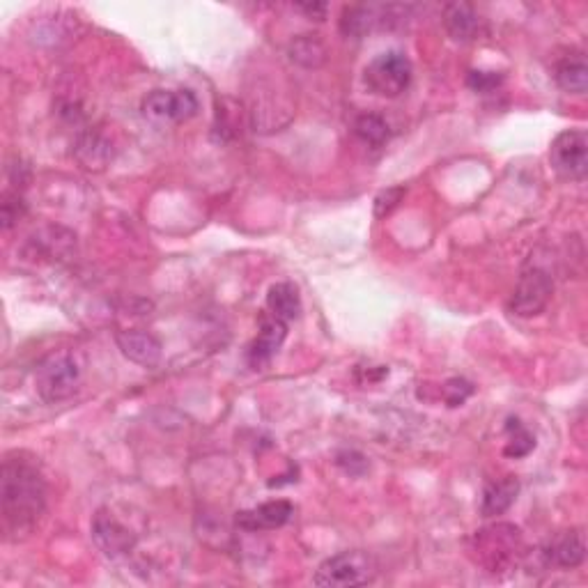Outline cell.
<instances>
[{
	"instance_id": "obj_1",
	"label": "cell",
	"mask_w": 588,
	"mask_h": 588,
	"mask_svg": "<svg viewBox=\"0 0 588 588\" xmlns=\"http://www.w3.org/2000/svg\"><path fill=\"white\" fill-rule=\"evenodd\" d=\"M3 501V533L7 540H19L35 531L46 510V481L40 467L23 453L7 455L0 476Z\"/></svg>"
},
{
	"instance_id": "obj_2",
	"label": "cell",
	"mask_w": 588,
	"mask_h": 588,
	"mask_svg": "<svg viewBox=\"0 0 588 588\" xmlns=\"http://www.w3.org/2000/svg\"><path fill=\"white\" fill-rule=\"evenodd\" d=\"M469 554L476 566L492 577H501L520 566L524 556V540L517 526L497 522L476 531L469 540Z\"/></svg>"
},
{
	"instance_id": "obj_3",
	"label": "cell",
	"mask_w": 588,
	"mask_h": 588,
	"mask_svg": "<svg viewBox=\"0 0 588 588\" xmlns=\"http://www.w3.org/2000/svg\"><path fill=\"white\" fill-rule=\"evenodd\" d=\"M375 561L373 556L361 552V549H352V552H340L331 556L317 568L313 582L324 588H350V586H363L373 582L375 577Z\"/></svg>"
},
{
	"instance_id": "obj_4",
	"label": "cell",
	"mask_w": 588,
	"mask_h": 588,
	"mask_svg": "<svg viewBox=\"0 0 588 588\" xmlns=\"http://www.w3.org/2000/svg\"><path fill=\"white\" fill-rule=\"evenodd\" d=\"M81 384V368L69 352L51 354L37 368L35 386L44 402H63L72 398Z\"/></svg>"
},
{
	"instance_id": "obj_5",
	"label": "cell",
	"mask_w": 588,
	"mask_h": 588,
	"mask_svg": "<svg viewBox=\"0 0 588 588\" xmlns=\"http://www.w3.org/2000/svg\"><path fill=\"white\" fill-rule=\"evenodd\" d=\"M363 81L375 95L396 99L412 83V63L402 51L379 53L363 72Z\"/></svg>"
},
{
	"instance_id": "obj_6",
	"label": "cell",
	"mask_w": 588,
	"mask_h": 588,
	"mask_svg": "<svg viewBox=\"0 0 588 588\" xmlns=\"http://www.w3.org/2000/svg\"><path fill=\"white\" fill-rule=\"evenodd\" d=\"M549 161L566 180H584L588 170V136L584 129H566L552 141Z\"/></svg>"
},
{
	"instance_id": "obj_7",
	"label": "cell",
	"mask_w": 588,
	"mask_h": 588,
	"mask_svg": "<svg viewBox=\"0 0 588 588\" xmlns=\"http://www.w3.org/2000/svg\"><path fill=\"white\" fill-rule=\"evenodd\" d=\"M198 113V99L191 90H152L143 99V115L154 125L187 122Z\"/></svg>"
},
{
	"instance_id": "obj_8",
	"label": "cell",
	"mask_w": 588,
	"mask_h": 588,
	"mask_svg": "<svg viewBox=\"0 0 588 588\" xmlns=\"http://www.w3.org/2000/svg\"><path fill=\"white\" fill-rule=\"evenodd\" d=\"M552 292L554 283L547 272L538 267L526 269L513 292V299H510V308L520 317H536L547 308L549 299H552Z\"/></svg>"
},
{
	"instance_id": "obj_9",
	"label": "cell",
	"mask_w": 588,
	"mask_h": 588,
	"mask_svg": "<svg viewBox=\"0 0 588 588\" xmlns=\"http://www.w3.org/2000/svg\"><path fill=\"white\" fill-rule=\"evenodd\" d=\"M92 540L108 559H120L136 547V536L111 510H99L92 517Z\"/></svg>"
},
{
	"instance_id": "obj_10",
	"label": "cell",
	"mask_w": 588,
	"mask_h": 588,
	"mask_svg": "<svg viewBox=\"0 0 588 588\" xmlns=\"http://www.w3.org/2000/svg\"><path fill=\"white\" fill-rule=\"evenodd\" d=\"M285 336H288V322L278 320V317H274L269 311L262 313L258 338H255L249 347L251 368L262 370L265 366H269L278 354V350H281Z\"/></svg>"
},
{
	"instance_id": "obj_11",
	"label": "cell",
	"mask_w": 588,
	"mask_h": 588,
	"mask_svg": "<svg viewBox=\"0 0 588 588\" xmlns=\"http://www.w3.org/2000/svg\"><path fill=\"white\" fill-rule=\"evenodd\" d=\"M396 5H352L343 10L340 30L347 37H363L373 33L375 28H386L391 23V14H396Z\"/></svg>"
},
{
	"instance_id": "obj_12",
	"label": "cell",
	"mask_w": 588,
	"mask_h": 588,
	"mask_svg": "<svg viewBox=\"0 0 588 588\" xmlns=\"http://www.w3.org/2000/svg\"><path fill=\"white\" fill-rule=\"evenodd\" d=\"M543 556L549 566L572 570L582 566L586 559V536L582 529H570L563 531L559 536L552 538L543 549Z\"/></svg>"
},
{
	"instance_id": "obj_13",
	"label": "cell",
	"mask_w": 588,
	"mask_h": 588,
	"mask_svg": "<svg viewBox=\"0 0 588 588\" xmlns=\"http://www.w3.org/2000/svg\"><path fill=\"white\" fill-rule=\"evenodd\" d=\"M294 508L290 501L278 499V501H267L253 510H242L237 513V526L244 531H267V529H278L285 522L290 520Z\"/></svg>"
},
{
	"instance_id": "obj_14",
	"label": "cell",
	"mask_w": 588,
	"mask_h": 588,
	"mask_svg": "<svg viewBox=\"0 0 588 588\" xmlns=\"http://www.w3.org/2000/svg\"><path fill=\"white\" fill-rule=\"evenodd\" d=\"M118 347L129 361L138 363L143 368H154L161 361V343L159 338L141 329H129L118 334Z\"/></svg>"
},
{
	"instance_id": "obj_15",
	"label": "cell",
	"mask_w": 588,
	"mask_h": 588,
	"mask_svg": "<svg viewBox=\"0 0 588 588\" xmlns=\"http://www.w3.org/2000/svg\"><path fill=\"white\" fill-rule=\"evenodd\" d=\"M444 26L455 42H474L483 33V19L469 3L446 5Z\"/></svg>"
},
{
	"instance_id": "obj_16",
	"label": "cell",
	"mask_w": 588,
	"mask_h": 588,
	"mask_svg": "<svg viewBox=\"0 0 588 588\" xmlns=\"http://www.w3.org/2000/svg\"><path fill=\"white\" fill-rule=\"evenodd\" d=\"M28 246L33 249V255H40V258H46V260H60L72 253V249L76 246V237L65 228L49 226L40 232H35V235L30 237Z\"/></svg>"
},
{
	"instance_id": "obj_17",
	"label": "cell",
	"mask_w": 588,
	"mask_h": 588,
	"mask_svg": "<svg viewBox=\"0 0 588 588\" xmlns=\"http://www.w3.org/2000/svg\"><path fill=\"white\" fill-rule=\"evenodd\" d=\"M517 494H520V481L515 476H504L485 487L481 510L485 517L504 515L506 510L515 504Z\"/></svg>"
},
{
	"instance_id": "obj_18",
	"label": "cell",
	"mask_w": 588,
	"mask_h": 588,
	"mask_svg": "<svg viewBox=\"0 0 588 588\" xmlns=\"http://www.w3.org/2000/svg\"><path fill=\"white\" fill-rule=\"evenodd\" d=\"M556 83H559L561 90L570 92V95H584L588 88V65L582 53H572L566 56L556 65L554 74Z\"/></svg>"
},
{
	"instance_id": "obj_19",
	"label": "cell",
	"mask_w": 588,
	"mask_h": 588,
	"mask_svg": "<svg viewBox=\"0 0 588 588\" xmlns=\"http://www.w3.org/2000/svg\"><path fill=\"white\" fill-rule=\"evenodd\" d=\"M267 308L269 313L283 322L297 320L301 313V297L299 290L292 283H276L267 292Z\"/></svg>"
},
{
	"instance_id": "obj_20",
	"label": "cell",
	"mask_w": 588,
	"mask_h": 588,
	"mask_svg": "<svg viewBox=\"0 0 588 588\" xmlns=\"http://www.w3.org/2000/svg\"><path fill=\"white\" fill-rule=\"evenodd\" d=\"M76 157H79L83 168H104L113 159L111 143L97 131H88L76 143Z\"/></svg>"
},
{
	"instance_id": "obj_21",
	"label": "cell",
	"mask_w": 588,
	"mask_h": 588,
	"mask_svg": "<svg viewBox=\"0 0 588 588\" xmlns=\"http://www.w3.org/2000/svg\"><path fill=\"white\" fill-rule=\"evenodd\" d=\"M290 58L306 69H317L327 63V46L317 35H299L290 42Z\"/></svg>"
},
{
	"instance_id": "obj_22",
	"label": "cell",
	"mask_w": 588,
	"mask_h": 588,
	"mask_svg": "<svg viewBox=\"0 0 588 588\" xmlns=\"http://www.w3.org/2000/svg\"><path fill=\"white\" fill-rule=\"evenodd\" d=\"M354 134L361 143H366L370 147H382L386 141H389V125L382 115L377 113H363L354 122Z\"/></svg>"
},
{
	"instance_id": "obj_23",
	"label": "cell",
	"mask_w": 588,
	"mask_h": 588,
	"mask_svg": "<svg viewBox=\"0 0 588 588\" xmlns=\"http://www.w3.org/2000/svg\"><path fill=\"white\" fill-rule=\"evenodd\" d=\"M506 432H508V444L504 448V453L508 458H526L533 448H536V437L533 432L526 428V425L520 419H508L506 423Z\"/></svg>"
},
{
	"instance_id": "obj_24",
	"label": "cell",
	"mask_w": 588,
	"mask_h": 588,
	"mask_svg": "<svg viewBox=\"0 0 588 588\" xmlns=\"http://www.w3.org/2000/svg\"><path fill=\"white\" fill-rule=\"evenodd\" d=\"M23 214H26V203H23L19 193H5L3 205H0V221H3V228L10 230L17 226Z\"/></svg>"
},
{
	"instance_id": "obj_25",
	"label": "cell",
	"mask_w": 588,
	"mask_h": 588,
	"mask_svg": "<svg viewBox=\"0 0 588 588\" xmlns=\"http://www.w3.org/2000/svg\"><path fill=\"white\" fill-rule=\"evenodd\" d=\"M471 393H474V386H471V382H467V379H460V377L448 379L444 389H441V396H444L448 407L464 405V400H467Z\"/></svg>"
},
{
	"instance_id": "obj_26",
	"label": "cell",
	"mask_w": 588,
	"mask_h": 588,
	"mask_svg": "<svg viewBox=\"0 0 588 588\" xmlns=\"http://www.w3.org/2000/svg\"><path fill=\"white\" fill-rule=\"evenodd\" d=\"M402 198H405V189H402V187H393V189H386V191L379 193V196L375 198V216H377V219H384V216H389L400 205Z\"/></svg>"
},
{
	"instance_id": "obj_27",
	"label": "cell",
	"mask_w": 588,
	"mask_h": 588,
	"mask_svg": "<svg viewBox=\"0 0 588 588\" xmlns=\"http://www.w3.org/2000/svg\"><path fill=\"white\" fill-rule=\"evenodd\" d=\"M504 76L499 72H469L467 76V85L474 92H492L497 90Z\"/></svg>"
},
{
	"instance_id": "obj_28",
	"label": "cell",
	"mask_w": 588,
	"mask_h": 588,
	"mask_svg": "<svg viewBox=\"0 0 588 588\" xmlns=\"http://www.w3.org/2000/svg\"><path fill=\"white\" fill-rule=\"evenodd\" d=\"M297 10L306 12L308 17L320 21V19H324V14H327V5L324 3H301V5H297Z\"/></svg>"
}]
</instances>
